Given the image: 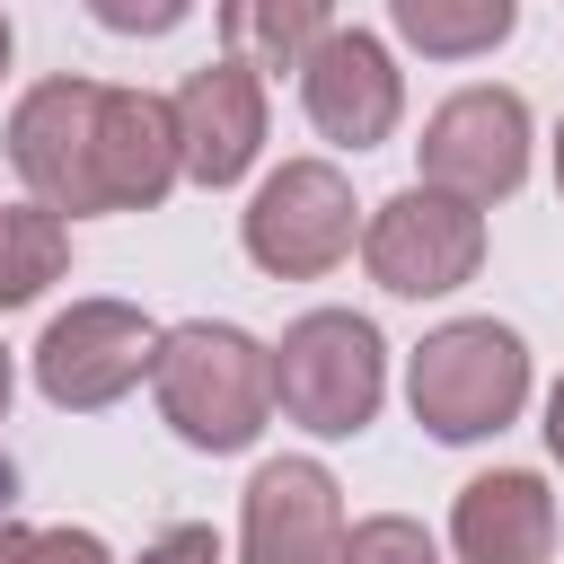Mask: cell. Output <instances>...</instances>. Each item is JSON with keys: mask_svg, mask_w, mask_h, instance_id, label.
Wrapping results in <instances>:
<instances>
[{"mask_svg": "<svg viewBox=\"0 0 564 564\" xmlns=\"http://www.w3.org/2000/svg\"><path fill=\"white\" fill-rule=\"evenodd\" d=\"M167 115H176V167L220 194L264 150V70H247V62L220 53V62L185 70V88L167 97Z\"/></svg>", "mask_w": 564, "mask_h": 564, "instance_id": "10", "label": "cell"}, {"mask_svg": "<svg viewBox=\"0 0 564 564\" xmlns=\"http://www.w3.org/2000/svg\"><path fill=\"white\" fill-rule=\"evenodd\" d=\"M405 405L432 441L467 449V441H494L520 423L529 405V344L502 326V317H449L414 344L405 361Z\"/></svg>", "mask_w": 564, "mask_h": 564, "instance_id": "2", "label": "cell"}, {"mask_svg": "<svg viewBox=\"0 0 564 564\" xmlns=\"http://www.w3.org/2000/svg\"><path fill=\"white\" fill-rule=\"evenodd\" d=\"M326 26H335V0H220L229 62L247 70H300Z\"/></svg>", "mask_w": 564, "mask_h": 564, "instance_id": "15", "label": "cell"}, {"mask_svg": "<svg viewBox=\"0 0 564 564\" xmlns=\"http://www.w3.org/2000/svg\"><path fill=\"white\" fill-rule=\"evenodd\" d=\"M176 115L150 88H106L97 97V203L106 212H159L176 185Z\"/></svg>", "mask_w": 564, "mask_h": 564, "instance_id": "13", "label": "cell"}, {"mask_svg": "<svg viewBox=\"0 0 564 564\" xmlns=\"http://www.w3.org/2000/svg\"><path fill=\"white\" fill-rule=\"evenodd\" d=\"M335 564H441V546H432L423 520H405V511H370V520L344 529Z\"/></svg>", "mask_w": 564, "mask_h": 564, "instance_id": "17", "label": "cell"}, {"mask_svg": "<svg viewBox=\"0 0 564 564\" xmlns=\"http://www.w3.org/2000/svg\"><path fill=\"white\" fill-rule=\"evenodd\" d=\"M238 238H247L256 273H273V282H317V273H335V264L361 247V203H352V185H344L335 159H282V167L247 194Z\"/></svg>", "mask_w": 564, "mask_h": 564, "instance_id": "4", "label": "cell"}, {"mask_svg": "<svg viewBox=\"0 0 564 564\" xmlns=\"http://www.w3.org/2000/svg\"><path fill=\"white\" fill-rule=\"evenodd\" d=\"M0 79H9V18H0Z\"/></svg>", "mask_w": 564, "mask_h": 564, "instance_id": "25", "label": "cell"}, {"mask_svg": "<svg viewBox=\"0 0 564 564\" xmlns=\"http://www.w3.org/2000/svg\"><path fill=\"white\" fill-rule=\"evenodd\" d=\"M414 159H423L414 185H441V194H458L476 212L520 194V176H529V106H520V88H458V97H441L423 141H414Z\"/></svg>", "mask_w": 564, "mask_h": 564, "instance_id": "7", "label": "cell"}, {"mask_svg": "<svg viewBox=\"0 0 564 564\" xmlns=\"http://www.w3.org/2000/svg\"><path fill=\"white\" fill-rule=\"evenodd\" d=\"M9 546H18V520H0V555H9Z\"/></svg>", "mask_w": 564, "mask_h": 564, "instance_id": "24", "label": "cell"}, {"mask_svg": "<svg viewBox=\"0 0 564 564\" xmlns=\"http://www.w3.org/2000/svg\"><path fill=\"white\" fill-rule=\"evenodd\" d=\"M0 414H9V344H0Z\"/></svg>", "mask_w": 564, "mask_h": 564, "instance_id": "23", "label": "cell"}, {"mask_svg": "<svg viewBox=\"0 0 564 564\" xmlns=\"http://www.w3.org/2000/svg\"><path fill=\"white\" fill-rule=\"evenodd\" d=\"M185 9H194V0H88V18H97L106 35H132V44H141V35H176Z\"/></svg>", "mask_w": 564, "mask_h": 564, "instance_id": "19", "label": "cell"}, {"mask_svg": "<svg viewBox=\"0 0 564 564\" xmlns=\"http://www.w3.org/2000/svg\"><path fill=\"white\" fill-rule=\"evenodd\" d=\"M0 564H115V546L97 529H18V546Z\"/></svg>", "mask_w": 564, "mask_h": 564, "instance_id": "18", "label": "cell"}, {"mask_svg": "<svg viewBox=\"0 0 564 564\" xmlns=\"http://www.w3.org/2000/svg\"><path fill=\"white\" fill-rule=\"evenodd\" d=\"M458 564H546L555 555V494L538 467H485L449 502Z\"/></svg>", "mask_w": 564, "mask_h": 564, "instance_id": "12", "label": "cell"}, {"mask_svg": "<svg viewBox=\"0 0 564 564\" xmlns=\"http://www.w3.org/2000/svg\"><path fill=\"white\" fill-rule=\"evenodd\" d=\"M388 26L423 62H476L520 26V0H388Z\"/></svg>", "mask_w": 564, "mask_h": 564, "instance_id": "14", "label": "cell"}, {"mask_svg": "<svg viewBox=\"0 0 564 564\" xmlns=\"http://www.w3.org/2000/svg\"><path fill=\"white\" fill-rule=\"evenodd\" d=\"M300 115L335 150H379L405 115V70L370 26H326L300 62Z\"/></svg>", "mask_w": 564, "mask_h": 564, "instance_id": "9", "label": "cell"}, {"mask_svg": "<svg viewBox=\"0 0 564 564\" xmlns=\"http://www.w3.org/2000/svg\"><path fill=\"white\" fill-rule=\"evenodd\" d=\"M361 264L397 300H441V291L476 282V264H485V212L458 203V194H441V185H405V194H388L361 220Z\"/></svg>", "mask_w": 564, "mask_h": 564, "instance_id": "6", "label": "cell"}, {"mask_svg": "<svg viewBox=\"0 0 564 564\" xmlns=\"http://www.w3.org/2000/svg\"><path fill=\"white\" fill-rule=\"evenodd\" d=\"M97 97H106V79L62 70L9 106V167L26 176V194L44 212H70V220L106 212L97 203Z\"/></svg>", "mask_w": 564, "mask_h": 564, "instance_id": "8", "label": "cell"}, {"mask_svg": "<svg viewBox=\"0 0 564 564\" xmlns=\"http://www.w3.org/2000/svg\"><path fill=\"white\" fill-rule=\"evenodd\" d=\"M555 194H564V123H555Z\"/></svg>", "mask_w": 564, "mask_h": 564, "instance_id": "22", "label": "cell"}, {"mask_svg": "<svg viewBox=\"0 0 564 564\" xmlns=\"http://www.w3.org/2000/svg\"><path fill=\"white\" fill-rule=\"evenodd\" d=\"M141 564H229V555H220V538H212L203 520H176V529H159V538L141 546Z\"/></svg>", "mask_w": 564, "mask_h": 564, "instance_id": "20", "label": "cell"}, {"mask_svg": "<svg viewBox=\"0 0 564 564\" xmlns=\"http://www.w3.org/2000/svg\"><path fill=\"white\" fill-rule=\"evenodd\" d=\"M344 546V485L317 458H264L238 502V555L247 564H335Z\"/></svg>", "mask_w": 564, "mask_h": 564, "instance_id": "11", "label": "cell"}, {"mask_svg": "<svg viewBox=\"0 0 564 564\" xmlns=\"http://www.w3.org/2000/svg\"><path fill=\"white\" fill-rule=\"evenodd\" d=\"M264 352H273V405L317 441H352L388 397V344L352 308H308Z\"/></svg>", "mask_w": 564, "mask_h": 564, "instance_id": "3", "label": "cell"}, {"mask_svg": "<svg viewBox=\"0 0 564 564\" xmlns=\"http://www.w3.org/2000/svg\"><path fill=\"white\" fill-rule=\"evenodd\" d=\"M150 388H159V414H167V432L185 449L229 458L273 414V352L247 326H229V317H185V326L159 335Z\"/></svg>", "mask_w": 564, "mask_h": 564, "instance_id": "1", "label": "cell"}, {"mask_svg": "<svg viewBox=\"0 0 564 564\" xmlns=\"http://www.w3.org/2000/svg\"><path fill=\"white\" fill-rule=\"evenodd\" d=\"M159 317L132 300H70L44 335H35V388L62 414H97L115 397H132L159 361Z\"/></svg>", "mask_w": 564, "mask_h": 564, "instance_id": "5", "label": "cell"}, {"mask_svg": "<svg viewBox=\"0 0 564 564\" xmlns=\"http://www.w3.org/2000/svg\"><path fill=\"white\" fill-rule=\"evenodd\" d=\"M546 449H555V467H564V379L546 388Z\"/></svg>", "mask_w": 564, "mask_h": 564, "instance_id": "21", "label": "cell"}, {"mask_svg": "<svg viewBox=\"0 0 564 564\" xmlns=\"http://www.w3.org/2000/svg\"><path fill=\"white\" fill-rule=\"evenodd\" d=\"M70 264V220L44 203H0V308H26Z\"/></svg>", "mask_w": 564, "mask_h": 564, "instance_id": "16", "label": "cell"}]
</instances>
